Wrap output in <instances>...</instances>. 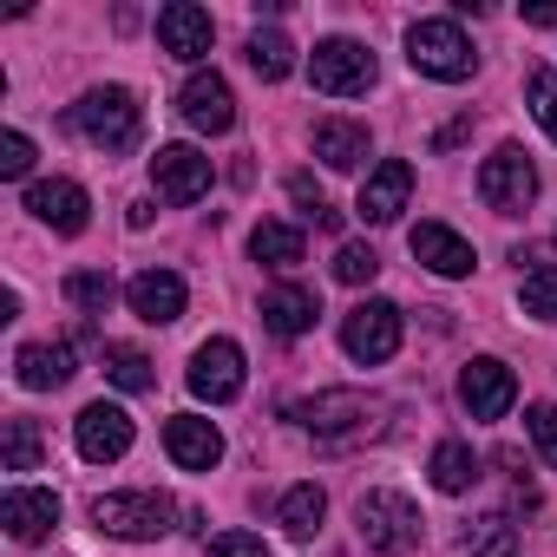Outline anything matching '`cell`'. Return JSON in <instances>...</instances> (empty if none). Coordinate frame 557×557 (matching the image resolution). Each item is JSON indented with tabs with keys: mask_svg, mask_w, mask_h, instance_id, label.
<instances>
[{
	"mask_svg": "<svg viewBox=\"0 0 557 557\" xmlns=\"http://www.w3.org/2000/svg\"><path fill=\"white\" fill-rule=\"evenodd\" d=\"M309 79H315V92H329V99H355V92L374 86V53H368L361 40H322L315 60H309Z\"/></svg>",
	"mask_w": 557,
	"mask_h": 557,
	"instance_id": "obj_5",
	"label": "cell"
},
{
	"mask_svg": "<svg viewBox=\"0 0 557 557\" xmlns=\"http://www.w3.org/2000/svg\"><path fill=\"white\" fill-rule=\"evenodd\" d=\"M315 158H322L329 171H361V164H368V125H355V119H322V125H315Z\"/></svg>",
	"mask_w": 557,
	"mask_h": 557,
	"instance_id": "obj_22",
	"label": "cell"
},
{
	"mask_svg": "<svg viewBox=\"0 0 557 557\" xmlns=\"http://www.w3.org/2000/svg\"><path fill=\"white\" fill-rule=\"evenodd\" d=\"M296 420H302L309 433H348V426H361V420H368V394H355V387L315 394V400H302V407H296Z\"/></svg>",
	"mask_w": 557,
	"mask_h": 557,
	"instance_id": "obj_21",
	"label": "cell"
},
{
	"mask_svg": "<svg viewBox=\"0 0 557 557\" xmlns=\"http://www.w3.org/2000/svg\"><path fill=\"white\" fill-rule=\"evenodd\" d=\"M125 302H132V315L138 322H177L184 315V275H171V269H138L132 283H125Z\"/></svg>",
	"mask_w": 557,
	"mask_h": 557,
	"instance_id": "obj_13",
	"label": "cell"
},
{
	"mask_svg": "<svg viewBox=\"0 0 557 557\" xmlns=\"http://www.w3.org/2000/svg\"><path fill=\"white\" fill-rule=\"evenodd\" d=\"M459 400H466V413L472 420H505L511 413V400H518V374L505 368V361H472L466 374H459Z\"/></svg>",
	"mask_w": 557,
	"mask_h": 557,
	"instance_id": "obj_10",
	"label": "cell"
},
{
	"mask_svg": "<svg viewBox=\"0 0 557 557\" xmlns=\"http://www.w3.org/2000/svg\"><path fill=\"white\" fill-rule=\"evenodd\" d=\"M518 309H524L531 322H557V269H550V262H537L524 283H518Z\"/></svg>",
	"mask_w": 557,
	"mask_h": 557,
	"instance_id": "obj_30",
	"label": "cell"
},
{
	"mask_svg": "<svg viewBox=\"0 0 557 557\" xmlns=\"http://www.w3.org/2000/svg\"><path fill=\"white\" fill-rule=\"evenodd\" d=\"M426 472H433L440 492H472V485H479V453H472L466 440H440Z\"/></svg>",
	"mask_w": 557,
	"mask_h": 557,
	"instance_id": "obj_25",
	"label": "cell"
},
{
	"mask_svg": "<svg viewBox=\"0 0 557 557\" xmlns=\"http://www.w3.org/2000/svg\"><path fill=\"white\" fill-rule=\"evenodd\" d=\"M374 275H381V256H374L368 243H342V249H335V283L361 289V283H374Z\"/></svg>",
	"mask_w": 557,
	"mask_h": 557,
	"instance_id": "obj_33",
	"label": "cell"
},
{
	"mask_svg": "<svg viewBox=\"0 0 557 557\" xmlns=\"http://www.w3.org/2000/svg\"><path fill=\"white\" fill-rule=\"evenodd\" d=\"M66 296H73L79 309L106 315V309H112V275H99V269H79V275H66Z\"/></svg>",
	"mask_w": 557,
	"mask_h": 557,
	"instance_id": "obj_34",
	"label": "cell"
},
{
	"mask_svg": "<svg viewBox=\"0 0 557 557\" xmlns=\"http://www.w3.org/2000/svg\"><path fill=\"white\" fill-rule=\"evenodd\" d=\"M413 256L433 269V275H472V243L459 236V230H446V223H413Z\"/></svg>",
	"mask_w": 557,
	"mask_h": 557,
	"instance_id": "obj_20",
	"label": "cell"
},
{
	"mask_svg": "<svg viewBox=\"0 0 557 557\" xmlns=\"http://www.w3.org/2000/svg\"><path fill=\"white\" fill-rule=\"evenodd\" d=\"M322 511H329L322 485H289V492H283V505H275V518H283V531H289V537H315Z\"/></svg>",
	"mask_w": 557,
	"mask_h": 557,
	"instance_id": "obj_27",
	"label": "cell"
},
{
	"mask_svg": "<svg viewBox=\"0 0 557 557\" xmlns=\"http://www.w3.org/2000/svg\"><path fill=\"white\" fill-rule=\"evenodd\" d=\"M73 132L86 145H99L106 158L112 151H132L138 145V99L125 86H92L79 106H73Z\"/></svg>",
	"mask_w": 557,
	"mask_h": 557,
	"instance_id": "obj_2",
	"label": "cell"
},
{
	"mask_svg": "<svg viewBox=\"0 0 557 557\" xmlns=\"http://www.w3.org/2000/svg\"><path fill=\"white\" fill-rule=\"evenodd\" d=\"M210 40H216V27H210L203 8H190V0H171V8L158 14V47H164L171 60H203Z\"/></svg>",
	"mask_w": 557,
	"mask_h": 557,
	"instance_id": "obj_16",
	"label": "cell"
},
{
	"mask_svg": "<svg viewBox=\"0 0 557 557\" xmlns=\"http://www.w3.org/2000/svg\"><path fill=\"white\" fill-rule=\"evenodd\" d=\"M479 197H485L498 216H518V210L537 197V171H531V158H524L518 145H498V151L479 164Z\"/></svg>",
	"mask_w": 557,
	"mask_h": 557,
	"instance_id": "obj_6",
	"label": "cell"
},
{
	"mask_svg": "<svg viewBox=\"0 0 557 557\" xmlns=\"http://www.w3.org/2000/svg\"><path fill=\"white\" fill-rule=\"evenodd\" d=\"M249 66H256V79H289L296 47L275 34V27H256V34H249Z\"/></svg>",
	"mask_w": 557,
	"mask_h": 557,
	"instance_id": "obj_29",
	"label": "cell"
},
{
	"mask_svg": "<svg viewBox=\"0 0 557 557\" xmlns=\"http://www.w3.org/2000/svg\"><path fill=\"white\" fill-rule=\"evenodd\" d=\"M190 394L210 400V407H230V400L243 394V348L223 342V335H210V342L190 355Z\"/></svg>",
	"mask_w": 557,
	"mask_h": 557,
	"instance_id": "obj_8",
	"label": "cell"
},
{
	"mask_svg": "<svg viewBox=\"0 0 557 557\" xmlns=\"http://www.w3.org/2000/svg\"><path fill=\"white\" fill-rule=\"evenodd\" d=\"M177 112H184V125H190V132L223 138V132L236 125L230 79H223V73H190V79H184V92H177Z\"/></svg>",
	"mask_w": 557,
	"mask_h": 557,
	"instance_id": "obj_9",
	"label": "cell"
},
{
	"mask_svg": "<svg viewBox=\"0 0 557 557\" xmlns=\"http://www.w3.org/2000/svg\"><path fill=\"white\" fill-rule=\"evenodd\" d=\"M106 381H112V387H125V394H151V387H158V374H151L145 348H125V342H112V348H106Z\"/></svg>",
	"mask_w": 557,
	"mask_h": 557,
	"instance_id": "obj_28",
	"label": "cell"
},
{
	"mask_svg": "<svg viewBox=\"0 0 557 557\" xmlns=\"http://www.w3.org/2000/svg\"><path fill=\"white\" fill-rule=\"evenodd\" d=\"M210 557H269V544L256 531H216L210 537Z\"/></svg>",
	"mask_w": 557,
	"mask_h": 557,
	"instance_id": "obj_37",
	"label": "cell"
},
{
	"mask_svg": "<svg viewBox=\"0 0 557 557\" xmlns=\"http://www.w3.org/2000/svg\"><path fill=\"white\" fill-rule=\"evenodd\" d=\"M407 197H413V164H407V158H387L381 171H368L355 210H361L368 223H394V216L407 210Z\"/></svg>",
	"mask_w": 557,
	"mask_h": 557,
	"instance_id": "obj_17",
	"label": "cell"
},
{
	"mask_svg": "<svg viewBox=\"0 0 557 557\" xmlns=\"http://www.w3.org/2000/svg\"><path fill=\"white\" fill-rule=\"evenodd\" d=\"M249 256L269 262V269H296L302 262V230H289V223H256L249 230Z\"/></svg>",
	"mask_w": 557,
	"mask_h": 557,
	"instance_id": "obj_26",
	"label": "cell"
},
{
	"mask_svg": "<svg viewBox=\"0 0 557 557\" xmlns=\"http://www.w3.org/2000/svg\"><path fill=\"white\" fill-rule=\"evenodd\" d=\"M355 524H361V544H368V550H387V557H400V550H413V544L426 537V524H420V505H413L407 492H394V485H381V492H361V505H355Z\"/></svg>",
	"mask_w": 557,
	"mask_h": 557,
	"instance_id": "obj_1",
	"label": "cell"
},
{
	"mask_svg": "<svg viewBox=\"0 0 557 557\" xmlns=\"http://www.w3.org/2000/svg\"><path fill=\"white\" fill-rule=\"evenodd\" d=\"M315 315H322V302H315V289H302V283H283V289H269V296H262V329H269V335H283V342L309 335Z\"/></svg>",
	"mask_w": 557,
	"mask_h": 557,
	"instance_id": "obj_19",
	"label": "cell"
},
{
	"mask_svg": "<svg viewBox=\"0 0 557 557\" xmlns=\"http://www.w3.org/2000/svg\"><path fill=\"white\" fill-rule=\"evenodd\" d=\"M0 446H8V472H40V453H47V440H40V426H34V420H8Z\"/></svg>",
	"mask_w": 557,
	"mask_h": 557,
	"instance_id": "obj_31",
	"label": "cell"
},
{
	"mask_svg": "<svg viewBox=\"0 0 557 557\" xmlns=\"http://www.w3.org/2000/svg\"><path fill=\"white\" fill-rule=\"evenodd\" d=\"M27 171H34V138L8 132V138H0V177H27Z\"/></svg>",
	"mask_w": 557,
	"mask_h": 557,
	"instance_id": "obj_36",
	"label": "cell"
},
{
	"mask_svg": "<svg viewBox=\"0 0 557 557\" xmlns=\"http://www.w3.org/2000/svg\"><path fill=\"white\" fill-rule=\"evenodd\" d=\"M27 210H34L40 223H53L60 236H79L92 203H86V190H79L73 177H47V184H34V190H27Z\"/></svg>",
	"mask_w": 557,
	"mask_h": 557,
	"instance_id": "obj_18",
	"label": "cell"
},
{
	"mask_svg": "<svg viewBox=\"0 0 557 557\" xmlns=\"http://www.w3.org/2000/svg\"><path fill=\"white\" fill-rule=\"evenodd\" d=\"M524 426H531V440H537V453H544V459L557 466V407H550V400H537Z\"/></svg>",
	"mask_w": 557,
	"mask_h": 557,
	"instance_id": "obj_38",
	"label": "cell"
},
{
	"mask_svg": "<svg viewBox=\"0 0 557 557\" xmlns=\"http://www.w3.org/2000/svg\"><path fill=\"white\" fill-rule=\"evenodd\" d=\"M73 433H79V459H92V466H112V459L132 453V413L112 407V400H92Z\"/></svg>",
	"mask_w": 557,
	"mask_h": 557,
	"instance_id": "obj_11",
	"label": "cell"
},
{
	"mask_svg": "<svg viewBox=\"0 0 557 557\" xmlns=\"http://www.w3.org/2000/svg\"><path fill=\"white\" fill-rule=\"evenodd\" d=\"M459 550L466 557H518V524L505 511H485V518H472L459 531Z\"/></svg>",
	"mask_w": 557,
	"mask_h": 557,
	"instance_id": "obj_24",
	"label": "cell"
},
{
	"mask_svg": "<svg viewBox=\"0 0 557 557\" xmlns=\"http://www.w3.org/2000/svg\"><path fill=\"white\" fill-rule=\"evenodd\" d=\"M0 524H8L14 544H40L60 524V498L53 492H34V485H14L8 498H0Z\"/></svg>",
	"mask_w": 557,
	"mask_h": 557,
	"instance_id": "obj_15",
	"label": "cell"
},
{
	"mask_svg": "<svg viewBox=\"0 0 557 557\" xmlns=\"http://www.w3.org/2000/svg\"><path fill=\"white\" fill-rule=\"evenodd\" d=\"M21 387H34V394H47V387H66L73 381V348L66 342H34V348H21Z\"/></svg>",
	"mask_w": 557,
	"mask_h": 557,
	"instance_id": "obj_23",
	"label": "cell"
},
{
	"mask_svg": "<svg viewBox=\"0 0 557 557\" xmlns=\"http://www.w3.org/2000/svg\"><path fill=\"white\" fill-rule=\"evenodd\" d=\"M466 138H472V119H453V125L433 138V151H453V145H466Z\"/></svg>",
	"mask_w": 557,
	"mask_h": 557,
	"instance_id": "obj_39",
	"label": "cell"
},
{
	"mask_svg": "<svg viewBox=\"0 0 557 557\" xmlns=\"http://www.w3.org/2000/svg\"><path fill=\"white\" fill-rule=\"evenodd\" d=\"M524 99H531V119L550 132V145H557V73L550 66H531L524 73Z\"/></svg>",
	"mask_w": 557,
	"mask_h": 557,
	"instance_id": "obj_32",
	"label": "cell"
},
{
	"mask_svg": "<svg viewBox=\"0 0 557 557\" xmlns=\"http://www.w3.org/2000/svg\"><path fill=\"white\" fill-rule=\"evenodd\" d=\"M151 184H158L164 203H197V197L210 190V158L190 151V145H164V151L151 158Z\"/></svg>",
	"mask_w": 557,
	"mask_h": 557,
	"instance_id": "obj_12",
	"label": "cell"
},
{
	"mask_svg": "<svg viewBox=\"0 0 557 557\" xmlns=\"http://www.w3.org/2000/svg\"><path fill=\"white\" fill-rule=\"evenodd\" d=\"M289 197H296V203H302L322 230H342V210H329V197H322V184H315L309 171H296V177H289Z\"/></svg>",
	"mask_w": 557,
	"mask_h": 557,
	"instance_id": "obj_35",
	"label": "cell"
},
{
	"mask_svg": "<svg viewBox=\"0 0 557 557\" xmlns=\"http://www.w3.org/2000/svg\"><path fill=\"white\" fill-rule=\"evenodd\" d=\"M164 453H171L184 472H210V466L223 459V433H216L210 420H197V413H171V420H164Z\"/></svg>",
	"mask_w": 557,
	"mask_h": 557,
	"instance_id": "obj_14",
	"label": "cell"
},
{
	"mask_svg": "<svg viewBox=\"0 0 557 557\" xmlns=\"http://www.w3.org/2000/svg\"><path fill=\"white\" fill-rule=\"evenodd\" d=\"M531 27H557V0H544V8H524Z\"/></svg>",
	"mask_w": 557,
	"mask_h": 557,
	"instance_id": "obj_40",
	"label": "cell"
},
{
	"mask_svg": "<svg viewBox=\"0 0 557 557\" xmlns=\"http://www.w3.org/2000/svg\"><path fill=\"white\" fill-rule=\"evenodd\" d=\"M342 348H348L361 368L394 361V355H400V309H394V302H361V309H348V322H342Z\"/></svg>",
	"mask_w": 557,
	"mask_h": 557,
	"instance_id": "obj_7",
	"label": "cell"
},
{
	"mask_svg": "<svg viewBox=\"0 0 557 557\" xmlns=\"http://www.w3.org/2000/svg\"><path fill=\"white\" fill-rule=\"evenodd\" d=\"M171 518H177V505H171L164 492H106V498L92 505V524H99L106 537H125V544L164 537Z\"/></svg>",
	"mask_w": 557,
	"mask_h": 557,
	"instance_id": "obj_4",
	"label": "cell"
},
{
	"mask_svg": "<svg viewBox=\"0 0 557 557\" xmlns=\"http://www.w3.org/2000/svg\"><path fill=\"white\" fill-rule=\"evenodd\" d=\"M407 60H413L426 79H446V86L472 79V66H479V53H472V40L459 34V21H413V27H407Z\"/></svg>",
	"mask_w": 557,
	"mask_h": 557,
	"instance_id": "obj_3",
	"label": "cell"
}]
</instances>
